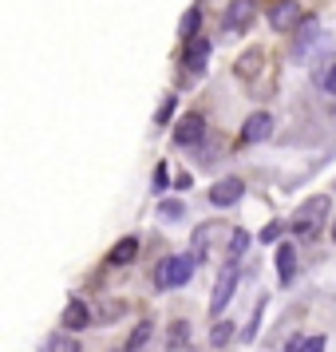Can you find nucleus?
Instances as JSON below:
<instances>
[{
	"label": "nucleus",
	"mask_w": 336,
	"mask_h": 352,
	"mask_svg": "<svg viewBox=\"0 0 336 352\" xmlns=\"http://www.w3.org/2000/svg\"><path fill=\"white\" fill-rule=\"evenodd\" d=\"M277 238H281V222H269L261 230V241H277Z\"/></svg>",
	"instance_id": "obj_26"
},
{
	"label": "nucleus",
	"mask_w": 336,
	"mask_h": 352,
	"mask_svg": "<svg viewBox=\"0 0 336 352\" xmlns=\"http://www.w3.org/2000/svg\"><path fill=\"white\" fill-rule=\"evenodd\" d=\"M186 329H190L186 320H175V324H170V344H175V349H182V344H186Z\"/></svg>",
	"instance_id": "obj_24"
},
{
	"label": "nucleus",
	"mask_w": 336,
	"mask_h": 352,
	"mask_svg": "<svg viewBox=\"0 0 336 352\" xmlns=\"http://www.w3.org/2000/svg\"><path fill=\"white\" fill-rule=\"evenodd\" d=\"M198 24H202V12H198V8H190V12L182 16V24H178V32L186 36V40H198Z\"/></svg>",
	"instance_id": "obj_17"
},
{
	"label": "nucleus",
	"mask_w": 336,
	"mask_h": 352,
	"mask_svg": "<svg viewBox=\"0 0 336 352\" xmlns=\"http://www.w3.org/2000/svg\"><path fill=\"white\" fill-rule=\"evenodd\" d=\"M277 277H281V285H293L297 281V250L293 245H277Z\"/></svg>",
	"instance_id": "obj_11"
},
{
	"label": "nucleus",
	"mask_w": 336,
	"mask_h": 352,
	"mask_svg": "<svg viewBox=\"0 0 336 352\" xmlns=\"http://www.w3.org/2000/svg\"><path fill=\"white\" fill-rule=\"evenodd\" d=\"M206 60H210V40H190L186 52H182V67H186V76H202L206 72Z\"/></svg>",
	"instance_id": "obj_8"
},
{
	"label": "nucleus",
	"mask_w": 336,
	"mask_h": 352,
	"mask_svg": "<svg viewBox=\"0 0 336 352\" xmlns=\"http://www.w3.org/2000/svg\"><path fill=\"white\" fill-rule=\"evenodd\" d=\"M324 218H328V194H317V198H309V202H301V206H297V214H293L289 230H293L297 238H313L320 226H324Z\"/></svg>",
	"instance_id": "obj_1"
},
{
	"label": "nucleus",
	"mask_w": 336,
	"mask_h": 352,
	"mask_svg": "<svg viewBox=\"0 0 336 352\" xmlns=\"http://www.w3.org/2000/svg\"><path fill=\"white\" fill-rule=\"evenodd\" d=\"M234 289H238V270L225 265V270L218 273V281H214V297H210V313H214V317H222V309L234 301Z\"/></svg>",
	"instance_id": "obj_4"
},
{
	"label": "nucleus",
	"mask_w": 336,
	"mask_h": 352,
	"mask_svg": "<svg viewBox=\"0 0 336 352\" xmlns=\"http://www.w3.org/2000/svg\"><path fill=\"white\" fill-rule=\"evenodd\" d=\"M269 24L277 32H293V28H301L304 16H301V4L297 0H273L269 4Z\"/></svg>",
	"instance_id": "obj_3"
},
{
	"label": "nucleus",
	"mask_w": 336,
	"mask_h": 352,
	"mask_svg": "<svg viewBox=\"0 0 336 352\" xmlns=\"http://www.w3.org/2000/svg\"><path fill=\"white\" fill-rule=\"evenodd\" d=\"M320 24L313 16H304V24L297 28V40H293V52H289V60H304V52L313 48V40H317Z\"/></svg>",
	"instance_id": "obj_10"
},
{
	"label": "nucleus",
	"mask_w": 336,
	"mask_h": 352,
	"mask_svg": "<svg viewBox=\"0 0 336 352\" xmlns=\"http://www.w3.org/2000/svg\"><path fill=\"white\" fill-rule=\"evenodd\" d=\"M249 20H254V0H229L222 16V32H245Z\"/></svg>",
	"instance_id": "obj_6"
},
{
	"label": "nucleus",
	"mask_w": 336,
	"mask_h": 352,
	"mask_svg": "<svg viewBox=\"0 0 336 352\" xmlns=\"http://www.w3.org/2000/svg\"><path fill=\"white\" fill-rule=\"evenodd\" d=\"M324 344H328V340H324V336H304V344H301V352H324Z\"/></svg>",
	"instance_id": "obj_25"
},
{
	"label": "nucleus",
	"mask_w": 336,
	"mask_h": 352,
	"mask_svg": "<svg viewBox=\"0 0 336 352\" xmlns=\"http://www.w3.org/2000/svg\"><path fill=\"white\" fill-rule=\"evenodd\" d=\"M150 186H155V194L170 186V166H166V162H159V166H155V178H150Z\"/></svg>",
	"instance_id": "obj_22"
},
{
	"label": "nucleus",
	"mask_w": 336,
	"mask_h": 352,
	"mask_svg": "<svg viewBox=\"0 0 336 352\" xmlns=\"http://www.w3.org/2000/svg\"><path fill=\"white\" fill-rule=\"evenodd\" d=\"M182 214H186V206L175 202V198H162V202H159V222H178Z\"/></svg>",
	"instance_id": "obj_15"
},
{
	"label": "nucleus",
	"mask_w": 336,
	"mask_h": 352,
	"mask_svg": "<svg viewBox=\"0 0 336 352\" xmlns=\"http://www.w3.org/2000/svg\"><path fill=\"white\" fill-rule=\"evenodd\" d=\"M91 324V309L76 297V301H67V309H64V329L67 333H80V329H87Z\"/></svg>",
	"instance_id": "obj_12"
},
{
	"label": "nucleus",
	"mask_w": 336,
	"mask_h": 352,
	"mask_svg": "<svg viewBox=\"0 0 336 352\" xmlns=\"http://www.w3.org/2000/svg\"><path fill=\"white\" fill-rule=\"evenodd\" d=\"M170 115H175V96H162V103H159V111H155V123H170Z\"/></svg>",
	"instance_id": "obj_23"
},
{
	"label": "nucleus",
	"mask_w": 336,
	"mask_h": 352,
	"mask_svg": "<svg viewBox=\"0 0 336 352\" xmlns=\"http://www.w3.org/2000/svg\"><path fill=\"white\" fill-rule=\"evenodd\" d=\"M317 83H320V91L336 96V64H328L324 72H317Z\"/></svg>",
	"instance_id": "obj_20"
},
{
	"label": "nucleus",
	"mask_w": 336,
	"mask_h": 352,
	"mask_svg": "<svg viewBox=\"0 0 336 352\" xmlns=\"http://www.w3.org/2000/svg\"><path fill=\"white\" fill-rule=\"evenodd\" d=\"M269 135H273V115L269 111H254L245 119V127H241V139H245V143H265Z\"/></svg>",
	"instance_id": "obj_9"
},
{
	"label": "nucleus",
	"mask_w": 336,
	"mask_h": 352,
	"mask_svg": "<svg viewBox=\"0 0 336 352\" xmlns=\"http://www.w3.org/2000/svg\"><path fill=\"white\" fill-rule=\"evenodd\" d=\"M249 250V234H241V230H234V238H229V265L238 261L241 254Z\"/></svg>",
	"instance_id": "obj_19"
},
{
	"label": "nucleus",
	"mask_w": 336,
	"mask_h": 352,
	"mask_svg": "<svg viewBox=\"0 0 336 352\" xmlns=\"http://www.w3.org/2000/svg\"><path fill=\"white\" fill-rule=\"evenodd\" d=\"M218 234H225V230H218V226H214V222H206V226H198V234H194V250H190V254L198 257V261H202V257L210 254V241L218 238Z\"/></svg>",
	"instance_id": "obj_13"
},
{
	"label": "nucleus",
	"mask_w": 336,
	"mask_h": 352,
	"mask_svg": "<svg viewBox=\"0 0 336 352\" xmlns=\"http://www.w3.org/2000/svg\"><path fill=\"white\" fill-rule=\"evenodd\" d=\"M241 194H245V182L234 178V175H225V178H218V182L210 186V202H214L218 210H225V206H238Z\"/></svg>",
	"instance_id": "obj_5"
},
{
	"label": "nucleus",
	"mask_w": 336,
	"mask_h": 352,
	"mask_svg": "<svg viewBox=\"0 0 336 352\" xmlns=\"http://www.w3.org/2000/svg\"><path fill=\"white\" fill-rule=\"evenodd\" d=\"M301 344H304V336H289V340H285V352H301Z\"/></svg>",
	"instance_id": "obj_27"
},
{
	"label": "nucleus",
	"mask_w": 336,
	"mask_h": 352,
	"mask_svg": "<svg viewBox=\"0 0 336 352\" xmlns=\"http://www.w3.org/2000/svg\"><path fill=\"white\" fill-rule=\"evenodd\" d=\"M139 254V238H123L111 245V254H107V265H127L131 257Z\"/></svg>",
	"instance_id": "obj_14"
},
{
	"label": "nucleus",
	"mask_w": 336,
	"mask_h": 352,
	"mask_svg": "<svg viewBox=\"0 0 336 352\" xmlns=\"http://www.w3.org/2000/svg\"><path fill=\"white\" fill-rule=\"evenodd\" d=\"M229 340H234V324H229V320H218L214 333H210V344H214V349H225Z\"/></svg>",
	"instance_id": "obj_16"
},
{
	"label": "nucleus",
	"mask_w": 336,
	"mask_h": 352,
	"mask_svg": "<svg viewBox=\"0 0 336 352\" xmlns=\"http://www.w3.org/2000/svg\"><path fill=\"white\" fill-rule=\"evenodd\" d=\"M261 313H265V297L257 301V313H254V317H249V324L241 329V340H254V336H257V324H261Z\"/></svg>",
	"instance_id": "obj_21"
},
{
	"label": "nucleus",
	"mask_w": 336,
	"mask_h": 352,
	"mask_svg": "<svg viewBox=\"0 0 336 352\" xmlns=\"http://www.w3.org/2000/svg\"><path fill=\"white\" fill-rule=\"evenodd\" d=\"M194 265H198V257H194V254L166 257V261L159 265V273H155V285H159V289H182L194 277Z\"/></svg>",
	"instance_id": "obj_2"
},
{
	"label": "nucleus",
	"mask_w": 336,
	"mask_h": 352,
	"mask_svg": "<svg viewBox=\"0 0 336 352\" xmlns=\"http://www.w3.org/2000/svg\"><path fill=\"white\" fill-rule=\"evenodd\" d=\"M333 238H336V226H333Z\"/></svg>",
	"instance_id": "obj_28"
},
{
	"label": "nucleus",
	"mask_w": 336,
	"mask_h": 352,
	"mask_svg": "<svg viewBox=\"0 0 336 352\" xmlns=\"http://www.w3.org/2000/svg\"><path fill=\"white\" fill-rule=\"evenodd\" d=\"M150 329H155L150 320H143V324H135V333H131V340H127V352H139V349H143L146 340H150Z\"/></svg>",
	"instance_id": "obj_18"
},
{
	"label": "nucleus",
	"mask_w": 336,
	"mask_h": 352,
	"mask_svg": "<svg viewBox=\"0 0 336 352\" xmlns=\"http://www.w3.org/2000/svg\"><path fill=\"white\" fill-rule=\"evenodd\" d=\"M202 135H206V119H202V115H186V119L175 127V146L190 151V146L202 143Z\"/></svg>",
	"instance_id": "obj_7"
}]
</instances>
